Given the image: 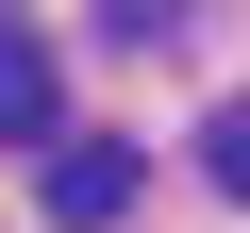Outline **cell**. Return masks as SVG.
Instances as JSON below:
<instances>
[{
	"label": "cell",
	"mask_w": 250,
	"mask_h": 233,
	"mask_svg": "<svg viewBox=\"0 0 250 233\" xmlns=\"http://www.w3.org/2000/svg\"><path fill=\"white\" fill-rule=\"evenodd\" d=\"M0 17H17V0H0Z\"/></svg>",
	"instance_id": "5b68a950"
},
{
	"label": "cell",
	"mask_w": 250,
	"mask_h": 233,
	"mask_svg": "<svg viewBox=\"0 0 250 233\" xmlns=\"http://www.w3.org/2000/svg\"><path fill=\"white\" fill-rule=\"evenodd\" d=\"M67 134V83H50V50L34 34H0V150H50Z\"/></svg>",
	"instance_id": "7a4b0ae2"
},
{
	"label": "cell",
	"mask_w": 250,
	"mask_h": 233,
	"mask_svg": "<svg viewBox=\"0 0 250 233\" xmlns=\"http://www.w3.org/2000/svg\"><path fill=\"white\" fill-rule=\"evenodd\" d=\"M100 34H134V50H167V34H184V0H100Z\"/></svg>",
	"instance_id": "277c9868"
},
{
	"label": "cell",
	"mask_w": 250,
	"mask_h": 233,
	"mask_svg": "<svg viewBox=\"0 0 250 233\" xmlns=\"http://www.w3.org/2000/svg\"><path fill=\"white\" fill-rule=\"evenodd\" d=\"M200 183H217V200H250V100H233V116H200Z\"/></svg>",
	"instance_id": "3957f363"
},
{
	"label": "cell",
	"mask_w": 250,
	"mask_h": 233,
	"mask_svg": "<svg viewBox=\"0 0 250 233\" xmlns=\"http://www.w3.org/2000/svg\"><path fill=\"white\" fill-rule=\"evenodd\" d=\"M134 150H117V134H50V233H117V216H134Z\"/></svg>",
	"instance_id": "6da1fadb"
}]
</instances>
